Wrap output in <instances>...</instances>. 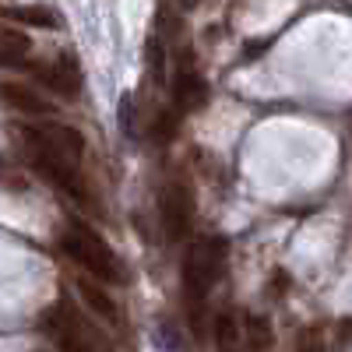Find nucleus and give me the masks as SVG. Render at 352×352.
Returning <instances> with one entry per match:
<instances>
[{
    "label": "nucleus",
    "instance_id": "f257e3e1",
    "mask_svg": "<svg viewBox=\"0 0 352 352\" xmlns=\"http://www.w3.org/2000/svg\"><path fill=\"white\" fill-rule=\"evenodd\" d=\"M226 261V243L222 240H194L187 250L184 264V292H187V307H190V328L204 335V296L215 285L219 272Z\"/></svg>",
    "mask_w": 352,
    "mask_h": 352
},
{
    "label": "nucleus",
    "instance_id": "f03ea898",
    "mask_svg": "<svg viewBox=\"0 0 352 352\" xmlns=\"http://www.w3.org/2000/svg\"><path fill=\"white\" fill-rule=\"evenodd\" d=\"M64 254L71 261H78L85 272H92L99 282H124V264L120 257L113 254V247L99 236L96 229H88L81 222H71L64 229V240H60Z\"/></svg>",
    "mask_w": 352,
    "mask_h": 352
},
{
    "label": "nucleus",
    "instance_id": "7ed1b4c3",
    "mask_svg": "<svg viewBox=\"0 0 352 352\" xmlns=\"http://www.w3.org/2000/svg\"><path fill=\"white\" fill-rule=\"evenodd\" d=\"M39 328L50 335V342L60 349V352H109L106 338L92 324H88V320L67 300H56L39 317Z\"/></svg>",
    "mask_w": 352,
    "mask_h": 352
},
{
    "label": "nucleus",
    "instance_id": "20e7f679",
    "mask_svg": "<svg viewBox=\"0 0 352 352\" xmlns=\"http://www.w3.org/2000/svg\"><path fill=\"white\" fill-rule=\"evenodd\" d=\"M18 141L25 144V152L53 155V159H64V162H74V166L85 155L81 131H74L67 124H25V127H18Z\"/></svg>",
    "mask_w": 352,
    "mask_h": 352
},
{
    "label": "nucleus",
    "instance_id": "39448f33",
    "mask_svg": "<svg viewBox=\"0 0 352 352\" xmlns=\"http://www.w3.org/2000/svg\"><path fill=\"white\" fill-rule=\"evenodd\" d=\"M162 226L169 240H184L194 226V190L184 180H169L162 190Z\"/></svg>",
    "mask_w": 352,
    "mask_h": 352
},
{
    "label": "nucleus",
    "instance_id": "423d86ee",
    "mask_svg": "<svg viewBox=\"0 0 352 352\" xmlns=\"http://www.w3.org/2000/svg\"><path fill=\"white\" fill-rule=\"evenodd\" d=\"M28 166H32L46 184H53L56 190L71 194L74 201H88V190H85V180L78 176V166L74 162H64V159H53V155H36V152H25Z\"/></svg>",
    "mask_w": 352,
    "mask_h": 352
},
{
    "label": "nucleus",
    "instance_id": "0eeeda50",
    "mask_svg": "<svg viewBox=\"0 0 352 352\" xmlns=\"http://www.w3.org/2000/svg\"><path fill=\"white\" fill-rule=\"evenodd\" d=\"M0 102L25 116H53L56 113L53 102H46L39 92H32L28 85H18V81H0Z\"/></svg>",
    "mask_w": 352,
    "mask_h": 352
},
{
    "label": "nucleus",
    "instance_id": "6e6552de",
    "mask_svg": "<svg viewBox=\"0 0 352 352\" xmlns=\"http://www.w3.org/2000/svg\"><path fill=\"white\" fill-rule=\"evenodd\" d=\"M36 74L43 78L46 88H53V92H60V96H78L81 92V71H78V60L71 53L56 56L50 67H39Z\"/></svg>",
    "mask_w": 352,
    "mask_h": 352
},
{
    "label": "nucleus",
    "instance_id": "1a4fd4ad",
    "mask_svg": "<svg viewBox=\"0 0 352 352\" xmlns=\"http://www.w3.org/2000/svg\"><path fill=\"white\" fill-rule=\"evenodd\" d=\"M78 296L85 300V307L92 310L99 320H106V324H116V320H120V307H116V300L106 292V285L99 278L78 275Z\"/></svg>",
    "mask_w": 352,
    "mask_h": 352
},
{
    "label": "nucleus",
    "instance_id": "9d476101",
    "mask_svg": "<svg viewBox=\"0 0 352 352\" xmlns=\"http://www.w3.org/2000/svg\"><path fill=\"white\" fill-rule=\"evenodd\" d=\"M173 99H176V113H194L208 99V85L194 71H180V78L173 85Z\"/></svg>",
    "mask_w": 352,
    "mask_h": 352
},
{
    "label": "nucleus",
    "instance_id": "9b49d317",
    "mask_svg": "<svg viewBox=\"0 0 352 352\" xmlns=\"http://www.w3.org/2000/svg\"><path fill=\"white\" fill-rule=\"evenodd\" d=\"M28 50H32V43H28L25 32H18V28H11V25H0V56H4L8 64L18 60V56H25Z\"/></svg>",
    "mask_w": 352,
    "mask_h": 352
},
{
    "label": "nucleus",
    "instance_id": "f8f14e48",
    "mask_svg": "<svg viewBox=\"0 0 352 352\" xmlns=\"http://www.w3.org/2000/svg\"><path fill=\"white\" fill-rule=\"evenodd\" d=\"M215 345L219 352H240V324L232 320V314H219L215 320Z\"/></svg>",
    "mask_w": 352,
    "mask_h": 352
},
{
    "label": "nucleus",
    "instance_id": "ddd939ff",
    "mask_svg": "<svg viewBox=\"0 0 352 352\" xmlns=\"http://www.w3.org/2000/svg\"><path fill=\"white\" fill-rule=\"evenodd\" d=\"M4 18H11V21H25V25H39V28H56L60 21L53 18V11H46V8H8V11H0Z\"/></svg>",
    "mask_w": 352,
    "mask_h": 352
},
{
    "label": "nucleus",
    "instance_id": "4468645a",
    "mask_svg": "<svg viewBox=\"0 0 352 352\" xmlns=\"http://www.w3.org/2000/svg\"><path fill=\"white\" fill-rule=\"evenodd\" d=\"M0 187H4V190H14V194H25L28 190V184H25V176H18L4 159H0Z\"/></svg>",
    "mask_w": 352,
    "mask_h": 352
},
{
    "label": "nucleus",
    "instance_id": "2eb2a0df",
    "mask_svg": "<svg viewBox=\"0 0 352 352\" xmlns=\"http://www.w3.org/2000/svg\"><path fill=\"white\" fill-rule=\"evenodd\" d=\"M144 56H148L152 74L162 78V74H166V50H162V43H159V39H148V50H144Z\"/></svg>",
    "mask_w": 352,
    "mask_h": 352
},
{
    "label": "nucleus",
    "instance_id": "dca6fc26",
    "mask_svg": "<svg viewBox=\"0 0 352 352\" xmlns=\"http://www.w3.org/2000/svg\"><path fill=\"white\" fill-rule=\"evenodd\" d=\"M250 342H254V349H264V342L272 345V328L264 324L261 317H254V320H250Z\"/></svg>",
    "mask_w": 352,
    "mask_h": 352
},
{
    "label": "nucleus",
    "instance_id": "f3484780",
    "mask_svg": "<svg viewBox=\"0 0 352 352\" xmlns=\"http://www.w3.org/2000/svg\"><path fill=\"white\" fill-rule=\"evenodd\" d=\"M184 4H187V8H190V4H197V0H184Z\"/></svg>",
    "mask_w": 352,
    "mask_h": 352
},
{
    "label": "nucleus",
    "instance_id": "a211bd4d",
    "mask_svg": "<svg viewBox=\"0 0 352 352\" xmlns=\"http://www.w3.org/2000/svg\"><path fill=\"white\" fill-rule=\"evenodd\" d=\"M0 64H8V60H4V56H0Z\"/></svg>",
    "mask_w": 352,
    "mask_h": 352
}]
</instances>
